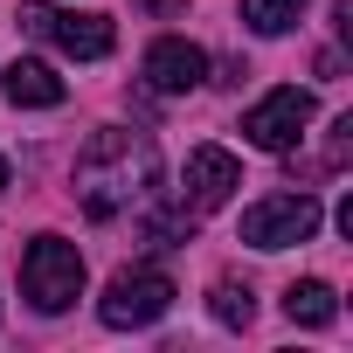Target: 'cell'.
I'll list each match as a JSON object with an SVG mask.
<instances>
[{
	"label": "cell",
	"instance_id": "6da1fadb",
	"mask_svg": "<svg viewBox=\"0 0 353 353\" xmlns=\"http://www.w3.org/2000/svg\"><path fill=\"white\" fill-rule=\"evenodd\" d=\"M159 181V152L145 132H97L77 152V201L90 222L125 215L132 201H145V188Z\"/></svg>",
	"mask_w": 353,
	"mask_h": 353
},
{
	"label": "cell",
	"instance_id": "7a4b0ae2",
	"mask_svg": "<svg viewBox=\"0 0 353 353\" xmlns=\"http://www.w3.org/2000/svg\"><path fill=\"white\" fill-rule=\"evenodd\" d=\"M21 28H28L35 42L77 56V63H97V56H111V42H118L111 14H77V8H49V0H21Z\"/></svg>",
	"mask_w": 353,
	"mask_h": 353
},
{
	"label": "cell",
	"instance_id": "3957f363",
	"mask_svg": "<svg viewBox=\"0 0 353 353\" xmlns=\"http://www.w3.org/2000/svg\"><path fill=\"white\" fill-rule=\"evenodd\" d=\"M21 291L35 298V312H63V305H77V291H83V256H77V243H63V236H35L28 256H21Z\"/></svg>",
	"mask_w": 353,
	"mask_h": 353
},
{
	"label": "cell",
	"instance_id": "277c9868",
	"mask_svg": "<svg viewBox=\"0 0 353 353\" xmlns=\"http://www.w3.org/2000/svg\"><path fill=\"white\" fill-rule=\"evenodd\" d=\"M166 305H173V277H166V270H118V277L104 284V298H97V319H104L111 332H125V325L166 319Z\"/></svg>",
	"mask_w": 353,
	"mask_h": 353
},
{
	"label": "cell",
	"instance_id": "5b68a950",
	"mask_svg": "<svg viewBox=\"0 0 353 353\" xmlns=\"http://www.w3.org/2000/svg\"><path fill=\"white\" fill-rule=\"evenodd\" d=\"M319 236V201L312 194H270L256 208H243V243L250 250H291Z\"/></svg>",
	"mask_w": 353,
	"mask_h": 353
},
{
	"label": "cell",
	"instance_id": "8992f818",
	"mask_svg": "<svg viewBox=\"0 0 353 353\" xmlns=\"http://www.w3.org/2000/svg\"><path fill=\"white\" fill-rule=\"evenodd\" d=\"M312 90H298V83H284V90H270L263 104H250V118H243V132H250V145H263V152H291L298 139H305V125H312Z\"/></svg>",
	"mask_w": 353,
	"mask_h": 353
},
{
	"label": "cell",
	"instance_id": "52a82bcc",
	"mask_svg": "<svg viewBox=\"0 0 353 353\" xmlns=\"http://www.w3.org/2000/svg\"><path fill=\"white\" fill-rule=\"evenodd\" d=\"M236 188H243L236 152H222V145H194V152H188V208H194V215L229 208V194H236Z\"/></svg>",
	"mask_w": 353,
	"mask_h": 353
},
{
	"label": "cell",
	"instance_id": "ba28073f",
	"mask_svg": "<svg viewBox=\"0 0 353 353\" xmlns=\"http://www.w3.org/2000/svg\"><path fill=\"white\" fill-rule=\"evenodd\" d=\"M201 77H208V56H201L194 42H181V35H159V42L145 49V83H152L159 97H188Z\"/></svg>",
	"mask_w": 353,
	"mask_h": 353
},
{
	"label": "cell",
	"instance_id": "9c48e42d",
	"mask_svg": "<svg viewBox=\"0 0 353 353\" xmlns=\"http://www.w3.org/2000/svg\"><path fill=\"white\" fill-rule=\"evenodd\" d=\"M0 90H8V104L14 111H56L70 90H63V77L49 70V63H35V56H14L8 70H0Z\"/></svg>",
	"mask_w": 353,
	"mask_h": 353
},
{
	"label": "cell",
	"instance_id": "30bf717a",
	"mask_svg": "<svg viewBox=\"0 0 353 353\" xmlns=\"http://www.w3.org/2000/svg\"><path fill=\"white\" fill-rule=\"evenodd\" d=\"M284 312H291V325H332L339 319V298H332L325 277H305V284L284 291Z\"/></svg>",
	"mask_w": 353,
	"mask_h": 353
},
{
	"label": "cell",
	"instance_id": "8fae6325",
	"mask_svg": "<svg viewBox=\"0 0 353 353\" xmlns=\"http://www.w3.org/2000/svg\"><path fill=\"white\" fill-rule=\"evenodd\" d=\"M208 312H215L222 325H250V319H256V298H250V284L222 277V284H215V298H208Z\"/></svg>",
	"mask_w": 353,
	"mask_h": 353
},
{
	"label": "cell",
	"instance_id": "7c38bea8",
	"mask_svg": "<svg viewBox=\"0 0 353 353\" xmlns=\"http://www.w3.org/2000/svg\"><path fill=\"white\" fill-rule=\"evenodd\" d=\"M298 8H305V0H243V21H250L256 35H284V28L298 21Z\"/></svg>",
	"mask_w": 353,
	"mask_h": 353
},
{
	"label": "cell",
	"instance_id": "4fadbf2b",
	"mask_svg": "<svg viewBox=\"0 0 353 353\" xmlns=\"http://www.w3.org/2000/svg\"><path fill=\"white\" fill-rule=\"evenodd\" d=\"M139 8H152V14H166V8H181V0H139Z\"/></svg>",
	"mask_w": 353,
	"mask_h": 353
},
{
	"label": "cell",
	"instance_id": "5bb4252c",
	"mask_svg": "<svg viewBox=\"0 0 353 353\" xmlns=\"http://www.w3.org/2000/svg\"><path fill=\"white\" fill-rule=\"evenodd\" d=\"M0 188H8V159H0Z\"/></svg>",
	"mask_w": 353,
	"mask_h": 353
}]
</instances>
